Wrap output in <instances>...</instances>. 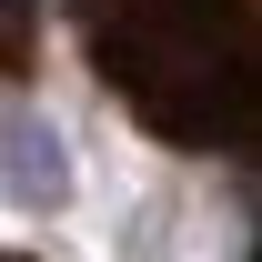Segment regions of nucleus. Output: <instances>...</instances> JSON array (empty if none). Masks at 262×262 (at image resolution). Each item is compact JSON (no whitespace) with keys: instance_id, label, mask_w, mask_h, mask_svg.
<instances>
[{"instance_id":"obj_3","label":"nucleus","mask_w":262,"mask_h":262,"mask_svg":"<svg viewBox=\"0 0 262 262\" xmlns=\"http://www.w3.org/2000/svg\"><path fill=\"white\" fill-rule=\"evenodd\" d=\"M0 262H40V252H10V242H0Z\"/></svg>"},{"instance_id":"obj_1","label":"nucleus","mask_w":262,"mask_h":262,"mask_svg":"<svg viewBox=\"0 0 262 262\" xmlns=\"http://www.w3.org/2000/svg\"><path fill=\"white\" fill-rule=\"evenodd\" d=\"M101 91L171 151H252V0H61Z\"/></svg>"},{"instance_id":"obj_2","label":"nucleus","mask_w":262,"mask_h":262,"mask_svg":"<svg viewBox=\"0 0 262 262\" xmlns=\"http://www.w3.org/2000/svg\"><path fill=\"white\" fill-rule=\"evenodd\" d=\"M0 192L20 212H61L71 202V141H61V121H40L31 101H0Z\"/></svg>"}]
</instances>
